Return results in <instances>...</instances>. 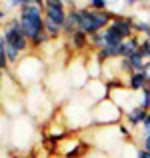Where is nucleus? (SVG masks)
Here are the masks:
<instances>
[{
    "label": "nucleus",
    "instance_id": "1",
    "mask_svg": "<svg viewBox=\"0 0 150 158\" xmlns=\"http://www.w3.org/2000/svg\"><path fill=\"white\" fill-rule=\"evenodd\" d=\"M114 14L116 12H112V10H90V8H86V6L68 10V16L74 20L78 30H82L88 36L106 30L112 24V20H114Z\"/></svg>",
    "mask_w": 150,
    "mask_h": 158
},
{
    "label": "nucleus",
    "instance_id": "2",
    "mask_svg": "<svg viewBox=\"0 0 150 158\" xmlns=\"http://www.w3.org/2000/svg\"><path fill=\"white\" fill-rule=\"evenodd\" d=\"M16 16L20 20V28H22L24 36L28 38V42H34L36 38L46 34V30H44V10L38 8L36 4L22 6Z\"/></svg>",
    "mask_w": 150,
    "mask_h": 158
},
{
    "label": "nucleus",
    "instance_id": "3",
    "mask_svg": "<svg viewBox=\"0 0 150 158\" xmlns=\"http://www.w3.org/2000/svg\"><path fill=\"white\" fill-rule=\"evenodd\" d=\"M0 38L6 40L8 46L16 48L20 54H26L30 50V42H28V38L24 36L22 28H20V20L18 16H12V18H8V22L2 24V32H0Z\"/></svg>",
    "mask_w": 150,
    "mask_h": 158
},
{
    "label": "nucleus",
    "instance_id": "4",
    "mask_svg": "<svg viewBox=\"0 0 150 158\" xmlns=\"http://www.w3.org/2000/svg\"><path fill=\"white\" fill-rule=\"evenodd\" d=\"M108 28H110L120 40H128L136 34L134 32V18H132V16H124V14H114V20H112V24Z\"/></svg>",
    "mask_w": 150,
    "mask_h": 158
},
{
    "label": "nucleus",
    "instance_id": "5",
    "mask_svg": "<svg viewBox=\"0 0 150 158\" xmlns=\"http://www.w3.org/2000/svg\"><path fill=\"white\" fill-rule=\"evenodd\" d=\"M146 114H148L146 108H144L142 104H136L132 110L126 112V116H124V122H126L130 128H140V126H142V122H144V118H146Z\"/></svg>",
    "mask_w": 150,
    "mask_h": 158
},
{
    "label": "nucleus",
    "instance_id": "6",
    "mask_svg": "<svg viewBox=\"0 0 150 158\" xmlns=\"http://www.w3.org/2000/svg\"><path fill=\"white\" fill-rule=\"evenodd\" d=\"M70 44V48H72V52H84L86 48H90V36L84 34L82 30L74 32L70 38H66Z\"/></svg>",
    "mask_w": 150,
    "mask_h": 158
},
{
    "label": "nucleus",
    "instance_id": "7",
    "mask_svg": "<svg viewBox=\"0 0 150 158\" xmlns=\"http://www.w3.org/2000/svg\"><path fill=\"white\" fill-rule=\"evenodd\" d=\"M148 80L146 76H144V72H140V70H136V72L128 74L126 76V86L132 90V92H142L144 88H146Z\"/></svg>",
    "mask_w": 150,
    "mask_h": 158
},
{
    "label": "nucleus",
    "instance_id": "8",
    "mask_svg": "<svg viewBox=\"0 0 150 158\" xmlns=\"http://www.w3.org/2000/svg\"><path fill=\"white\" fill-rule=\"evenodd\" d=\"M44 18L56 22L58 26H64L66 18H68V10L66 8H44Z\"/></svg>",
    "mask_w": 150,
    "mask_h": 158
},
{
    "label": "nucleus",
    "instance_id": "9",
    "mask_svg": "<svg viewBox=\"0 0 150 158\" xmlns=\"http://www.w3.org/2000/svg\"><path fill=\"white\" fill-rule=\"evenodd\" d=\"M44 30H46V34L50 36V40H56V38H60V36H64L62 26H58L56 22H52V20H48V18H44Z\"/></svg>",
    "mask_w": 150,
    "mask_h": 158
},
{
    "label": "nucleus",
    "instance_id": "10",
    "mask_svg": "<svg viewBox=\"0 0 150 158\" xmlns=\"http://www.w3.org/2000/svg\"><path fill=\"white\" fill-rule=\"evenodd\" d=\"M128 60H130V64H132V70H140V72H142V68H144V64H146V58L142 56V54L140 52H136V54H132L130 58H128Z\"/></svg>",
    "mask_w": 150,
    "mask_h": 158
},
{
    "label": "nucleus",
    "instance_id": "11",
    "mask_svg": "<svg viewBox=\"0 0 150 158\" xmlns=\"http://www.w3.org/2000/svg\"><path fill=\"white\" fill-rule=\"evenodd\" d=\"M86 8H90V10H108V0H88Z\"/></svg>",
    "mask_w": 150,
    "mask_h": 158
},
{
    "label": "nucleus",
    "instance_id": "12",
    "mask_svg": "<svg viewBox=\"0 0 150 158\" xmlns=\"http://www.w3.org/2000/svg\"><path fill=\"white\" fill-rule=\"evenodd\" d=\"M116 130H118V134H120V136H124V138H126V140H130V138H132L130 126H128L126 122H120L118 126H116Z\"/></svg>",
    "mask_w": 150,
    "mask_h": 158
},
{
    "label": "nucleus",
    "instance_id": "13",
    "mask_svg": "<svg viewBox=\"0 0 150 158\" xmlns=\"http://www.w3.org/2000/svg\"><path fill=\"white\" fill-rule=\"evenodd\" d=\"M140 54H142L144 58H146V62L150 60V40H144L142 38V44H140V50H138Z\"/></svg>",
    "mask_w": 150,
    "mask_h": 158
},
{
    "label": "nucleus",
    "instance_id": "14",
    "mask_svg": "<svg viewBox=\"0 0 150 158\" xmlns=\"http://www.w3.org/2000/svg\"><path fill=\"white\" fill-rule=\"evenodd\" d=\"M140 148H144V150L150 152V132H148V134H144L142 138H140Z\"/></svg>",
    "mask_w": 150,
    "mask_h": 158
},
{
    "label": "nucleus",
    "instance_id": "15",
    "mask_svg": "<svg viewBox=\"0 0 150 158\" xmlns=\"http://www.w3.org/2000/svg\"><path fill=\"white\" fill-rule=\"evenodd\" d=\"M126 6H140V4H150V0H122Z\"/></svg>",
    "mask_w": 150,
    "mask_h": 158
},
{
    "label": "nucleus",
    "instance_id": "16",
    "mask_svg": "<svg viewBox=\"0 0 150 158\" xmlns=\"http://www.w3.org/2000/svg\"><path fill=\"white\" fill-rule=\"evenodd\" d=\"M136 158H150V152L144 148H136Z\"/></svg>",
    "mask_w": 150,
    "mask_h": 158
},
{
    "label": "nucleus",
    "instance_id": "17",
    "mask_svg": "<svg viewBox=\"0 0 150 158\" xmlns=\"http://www.w3.org/2000/svg\"><path fill=\"white\" fill-rule=\"evenodd\" d=\"M142 72H144V76H146V80L150 82V60L144 64V68H142Z\"/></svg>",
    "mask_w": 150,
    "mask_h": 158
}]
</instances>
